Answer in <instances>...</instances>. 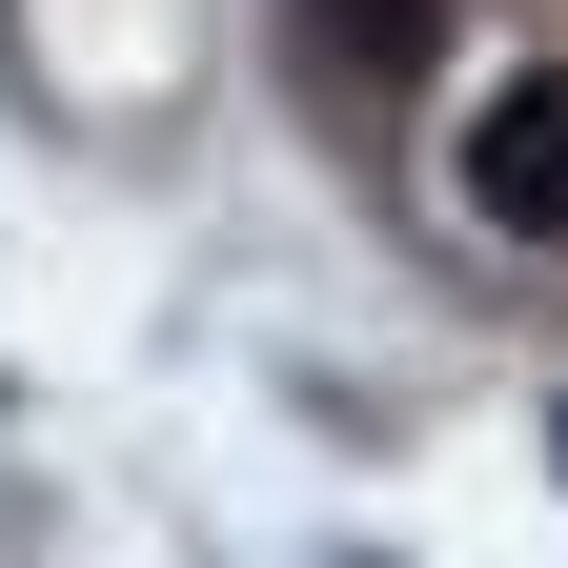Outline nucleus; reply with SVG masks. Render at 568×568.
<instances>
[{
  "label": "nucleus",
  "instance_id": "nucleus-1",
  "mask_svg": "<svg viewBox=\"0 0 568 568\" xmlns=\"http://www.w3.org/2000/svg\"><path fill=\"white\" fill-rule=\"evenodd\" d=\"M447 203H467L487 244H568V61L487 82V122L447 142Z\"/></svg>",
  "mask_w": 568,
  "mask_h": 568
},
{
  "label": "nucleus",
  "instance_id": "nucleus-2",
  "mask_svg": "<svg viewBox=\"0 0 568 568\" xmlns=\"http://www.w3.org/2000/svg\"><path fill=\"white\" fill-rule=\"evenodd\" d=\"M447 61V0H284V82L305 102H406Z\"/></svg>",
  "mask_w": 568,
  "mask_h": 568
}]
</instances>
